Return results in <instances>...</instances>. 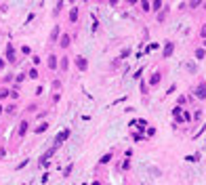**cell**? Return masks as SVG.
I'll return each instance as SVG.
<instances>
[{"instance_id":"6da1fadb","label":"cell","mask_w":206,"mask_h":185,"mask_svg":"<svg viewBox=\"0 0 206 185\" xmlns=\"http://www.w3.org/2000/svg\"><path fill=\"white\" fill-rule=\"evenodd\" d=\"M70 135H72V130H70V128H65V130L57 133V137L53 139V147H55V149H59V147L67 141V139H70Z\"/></svg>"},{"instance_id":"7a4b0ae2","label":"cell","mask_w":206,"mask_h":185,"mask_svg":"<svg viewBox=\"0 0 206 185\" xmlns=\"http://www.w3.org/2000/svg\"><path fill=\"white\" fill-rule=\"evenodd\" d=\"M30 130V120H21L19 126H17V139H23Z\"/></svg>"},{"instance_id":"3957f363","label":"cell","mask_w":206,"mask_h":185,"mask_svg":"<svg viewBox=\"0 0 206 185\" xmlns=\"http://www.w3.org/2000/svg\"><path fill=\"white\" fill-rule=\"evenodd\" d=\"M194 95H196V97H198L200 101H204V99H206V82H204V80H202V82H200V84L196 86Z\"/></svg>"},{"instance_id":"277c9868","label":"cell","mask_w":206,"mask_h":185,"mask_svg":"<svg viewBox=\"0 0 206 185\" xmlns=\"http://www.w3.org/2000/svg\"><path fill=\"white\" fill-rule=\"evenodd\" d=\"M173 53H175V42H170V40H168V42L164 44V49H162V57H164V59H170V57H173Z\"/></svg>"},{"instance_id":"5b68a950","label":"cell","mask_w":206,"mask_h":185,"mask_svg":"<svg viewBox=\"0 0 206 185\" xmlns=\"http://www.w3.org/2000/svg\"><path fill=\"white\" fill-rule=\"evenodd\" d=\"M7 61H9V63H15V61H17V53H15V46H13L11 42L7 44Z\"/></svg>"},{"instance_id":"8992f818","label":"cell","mask_w":206,"mask_h":185,"mask_svg":"<svg viewBox=\"0 0 206 185\" xmlns=\"http://www.w3.org/2000/svg\"><path fill=\"white\" fill-rule=\"evenodd\" d=\"M76 67L80 69V72H86V69H88V61H86V57H82V55H78L76 59Z\"/></svg>"},{"instance_id":"52a82bcc","label":"cell","mask_w":206,"mask_h":185,"mask_svg":"<svg viewBox=\"0 0 206 185\" xmlns=\"http://www.w3.org/2000/svg\"><path fill=\"white\" fill-rule=\"evenodd\" d=\"M55 151H57L55 147H51L49 151H44V154H42V158H40V166H47V162L53 158V154H55Z\"/></svg>"},{"instance_id":"ba28073f","label":"cell","mask_w":206,"mask_h":185,"mask_svg":"<svg viewBox=\"0 0 206 185\" xmlns=\"http://www.w3.org/2000/svg\"><path fill=\"white\" fill-rule=\"evenodd\" d=\"M57 44L61 46V49H67V46L72 44V38H70V34H61V36H59V42H57Z\"/></svg>"},{"instance_id":"9c48e42d","label":"cell","mask_w":206,"mask_h":185,"mask_svg":"<svg viewBox=\"0 0 206 185\" xmlns=\"http://www.w3.org/2000/svg\"><path fill=\"white\" fill-rule=\"evenodd\" d=\"M78 17H80V9H78V7H72V9H70V15H67L70 23H76V21H78Z\"/></svg>"},{"instance_id":"30bf717a","label":"cell","mask_w":206,"mask_h":185,"mask_svg":"<svg viewBox=\"0 0 206 185\" xmlns=\"http://www.w3.org/2000/svg\"><path fill=\"white\" fill-rule=\"evenodd\" d=\"M59 36H61V28L55 25L53 32H51V36H49V42H59Z\"/></svg>"},{"instance_id":"8fae6325","label":"cell","mask_w":206,"mask_h":185,"mask_svg":"<svg viewBox=\"0 0 206 185\" xmlns=\"http://www.w3.org/2000/svg\"><path fill=\"white\" fill-rule=\"evenodd\" d=\"M160 80H162V72L151 74V78H149V86H158V84H160Z\"/></svg>"},{"instance_id":"7c38bea8","label":"cell","mask_w":206,"mask_h":185,"mask_svg":"<svg viewBox=\"0 0 206 185\" xmlns=\"http://www.w3.org/2000/svg\"><path fill=\"white\" fill-rule=\"evenodd\" d=\"M47 63H49V69H57V67H59V61H57V55H49V59H47Z\"/></svg>"},{"instance_id":"4fadbf2b","label":"cell","mask_w":206,"mask_h":185,"mask_svg":"<svg viewBox=\"0 0 206 185\" xmlns=\"http://www.w3.org/2000/svg\"><path fill=\"white\" fill-rule=\"evenodd\" d=\"M111 158H114V154H111V151H109V154H105V156H101V158H99V164H101V166L109 164V162H111Z\"/></svg>"},{"instance_id":"5bb4252c","label":"cell","mask_w":206,"mask_h":185,"mask_svg":"<svg viewBox=\"0 0 206 185\" xmlns=\"http://www.w3.org/2000/svg\"><path fill=\"white\" fill-rule=\"evenodd\" d=\"M44 130H49V122H40L32 133H36V135H40V133H44Z\"/></svg>"},{"instance_id":"9a60e30c","label":"cell","mask_w":206,"mask_h":185,"mask_svg":"<svg viewBox=\"0 0 206 185\" xmlns=\"http://www.w3.org/2000/svg\"><path fill=\"white\" fill-rule=\"evenodd\" d=\"M4 114H9V116H15V114H17V103H9V105L4 107Z\"/></svg>"},{"instance_id":"2e32d148","label":"cell","mask_w":206,"mask_h":185,"mask_svg":"<svg viewBox=\"0 0 206 185\" xmlns=\"http://www.w3.org/2000/svg\"><path fill=\"white\" fill-rule=\"evenodd\" d=\"M7 97H11V88L0 86V101H2V99H7Z\"/></svg>"},{"instance_id":"e0dca14e","label":"cell","mask_w":206,"mask_h":185,"mask_svg":"<svg viewBox=\"0 0 206 185\" xmlns=\"http://www.w3.org/2000/svg\"><path fill=\"white\" fill-rule=\"evenodd\" d=\"M151 11H154V13H160V11H162V0H154V2H151Z\"/></svg>"},{"instance_id":"ac0fdd59","label":"cell","mask_w":206,"mask_h":185,"mask_svg":"<svg viewBox=\"0 0 206 185\" xmlns=\"http://www.w3.org/2000/svg\"><path fill=\"white\" fill-rule=\"evenodd\" d=\"M28 78H32V80H38V78H40V74H38V69H36V67H30Z\"/></svg>"},{"instance_id":"d6986e66","label":"cell","mask_w":206,"mask_h":185,"mask_svg":"<svg viewBox=\"0 0 206 185\" xmlns=\"http://www.w3.org/2000/svg\"><path fill=\"white\" fill-rule=\"evenodd\" d=\"M141 11L143 13H149L151 11V2H149V0H141Z\"/></svg>"},{"instance_id":"ffe728a7","label":"cell","mask_w":206,"mask_h":185,"mask_svg":"<svg viewBox=\"0 0 206 185\" xmlns=\"http://www.w3.org/2000/svg\"><path fill=\"white\" fill-rule=\"evenodd\" d=\"M59 67L63 69V72H67V67H70V59H67V57H63V59L59 61Z\"/></svg>"},{"instance_id":"44dd1931","label":"cell","mask_w":206,"mask_h":185,"mask_svg":"<svg viewBox=\"0 0 206 185\" xmlns=\"http://www.w3.org/2000/svg\"><path fill=\"white\" fill-rule=\"evenodd\" d=\"M204 57H206V49H204V46L196 49V59H204Z\"/></svg>"},{"instance_id":"7402d4cb","label":"cell","mask_w":206,"mask_h":185,"mask_svg":"<svg viewBox=\"0 0 206 185\" xmlns=\"http://www.w3.org/2000/svg\"><path fill=\"white\" fill-rule=\"evenodd\" d=\"M72 170H74V162H70V164L65 166V170H63V177H70V175H72Z\"/></svg>"},{"instance_id":"603a6c76","label":"cell","mask_w":206,"mask_h":185,"mask_svg":"<svg viewBox=\"0 0 206 185\" xmlns=\"http://www.w3.org/2000/svg\"><path fill=\"white\" fill-rule=\"evenodd\" d=\"M63 11V0H57V7H55V11H53V15H59Z\"/></svg>"},{"instance_id":"cb8c5ba5","label":"cell","mask_w":206,"mask_h":185,"mask_svg":"<svg viewBox=\"0 0 206 185\" xmlns=\"http://www.w3.org/2000/svg\"><path fill=\"white\" fill-rule=\"evenodd\" d=\"M166 15H168V9H162V11L158 13V21H164V19H166Z\"/></svg>"},{"instance_id":"d4e9b609","label":"cell","mask_w":206,"mask_h":185,"mask_svg":"<svg viewBox=\"0 0 206 185\" xmlns=\"http://www.w3.org/2000/svg\"><path fill=\"white\" fill-rule=\"evenodd\" d=\"M11 99H13V101H17V99H19V90H17V86L11 90Z\"/></svg>"},{"instance_id":"484cf974","label":"cell","mask_w":206,"mask_h":185,"mask_svg":"<svg viewBox=\"0 0 206 185\" xmlns=\"http://www.w3.org/2000/svg\"><path fill=\"white\" fill-rule=\"evenodd\" d=\"M185 160H187V162H198V160H200V154H194V156H187Z\"/></svg>"},{"instance_id":"4316f807","label":"cell","mask_w":206,"mask_h":185,"mask_svg":"<svg viewBox=\"0 0 206 185\" xmlns=\"http://www.w3.org/2000/svg\"><path fill=\"white\" fill-rule=\"evenodd\" d=\"M128 168H130V160L126 158V160L122 162V170H128Z\"/></svg>"},{"instance_id":"83f0119b","label":"cell","mask_w":206,"mask_h":185,"mask_svg":"<svg viewBox=\"0 0 206 185\" xmlns=\"http://www.w3.org/2000/svg\"><path fill=\"white\" fill-rule=\"evenodd\" d=\"M28 162H30V160H21L19 164H17V170H21V168H23V166H28Z\"/></svg>"},{"instance_id":"f1b7e54d","label":"cell","mask_w":206,"mask_h":185,"mask_svg":"<svg viewBox=\"0 0 206 185\" xmlns=\"http://www.w3.org/2000/svg\"><path fill=\"white\" fill-rule=\"evenodd\" d=\"M53 90H61V80H55L53 82Z\"/></svg>"},{"instance_id":"f546056e","label":"cell","mask_w":206,"mask_h":185,"mask_svg":"<svg viewBox=\"0 0 206 185\" xmlns=\"http://www.w3.org/2000/svg\"><path fill=\"white\" fill-rule=\"evenodd\" d=\"M137 124H139V128H145V126H147V120L141 118V120H137Z\"/></svg>"},{"instance_id":"4dcf8cb0","label":"cell","mask_w":206,"mask_h":185,"mask_svg":"<svg viewBox=\"0 0 206 185\" xmlns=\"http://www.w3.org/2000/svg\"><path fill=\"white\" fill-rule=\"evenodd\" d=\"M183 120L189 122V120H191V114H189V111H183Z\"/></svg>"},{"instance_id":"1f68e13d","label":"cell","mask_w":206,"mask_h":185,"mask_svg":"<svg viewBox=\"0 0 206 185\" xmlns=\"http://www.w3.org/2000/svg\"><path fill=\"white\" fill-rule=\"evenodd\" d=\"M21 53H23V55H30L32 49H30V46H21Z\"/></svg>"},{"instance_id":"d6a6232c","label":"cell","mask_w":206,"mask_h":185,"mask_svg":"<svg viewBox=\"0 0 206 185\" xmlns=\"http://www.w3.org/2000/svg\"><path fill=\"white\" fill-rule=\"evenodd\" d=\"M130 55V49H124L122 53H120V59H124V57H128Z\"/></svg>"},{"instance_id":"836d02e7","label":"cell","mask_w":206,"mask_h":185,"mask_svg":"<svg viewBox=\"0 0 206 185\" xmlns=\"http://www.w3.org/2000/svg\"><path fill=\"white\" fill-rule=\"evenodd\" d=\"M200 2H202V0H191L189 7H191V9H196V7H200Z\"/></svg>"},{"instance_id":"e575fe53","label":"cell","mask_w":206,"mask_h":185,"mask_svg":"<svg viewBox=\"0 0 206 185\" xmlns=\"http://www.w3.org/2000/svg\"><path fill=\"white\" fill-rule=\"evenodd\" d=\"M200 36H202V38H206V23H204V25L200 28Z\"/></svg>"},{"instance_id":"d590c367","label":"cell","mask_w":206,"mask_h":185,"mask_svg":"<svg viewBox=\"0 0 206 185\" xmlns=\"http://www.w3.org/2000/svg\"><path fill=\"white\" fill-rule=\"evenodd\" d=\"M141 92H143V95L147 92V82H141Z\"/></svg>"},{"instance_id":"8d00e7d4","label":"cell","mask_w":206,"mask_h":185,"mask_svg":"<svg viewBox=\"0 0 206 185\" xmlns=\"http://www.w3.org/2000/svg\"><path fill=\"white\" fill-rule=\"evenodd\" d=\"M194 118H196V120H200V118H202V109H198V111L194 114Z\"/></svg>"},{"instance_id":"74e56055","label":"cell","mask_w":206,"mask_h":185,"mask_svg":"<svg viewBox=\"0 0 206 185\" xmlns=\"http://www.w3.org/2000/svg\"><path fill=\"white\" fill-rule=\"evenodd\" d=\"M107 2H109V7H116V4H118V0H107Z\"/></svg>"},{"instance_id":"f35d334b","label":"cell","mask_w":206,"mask_h":185,"mask_svg":"<svg viewBox=\"0 0 206 185\" xmlns=\"http://www.w3.org/2000/svg\"><path fill=\"white\" fill-rule=\"evenodd\" d=\"M2 114H4V105H2V103H0V116H2Z\"/></svg>"},{"instance_id":"ab89813d","label":"cell","mask_w":206,"mask_h":185,"mask_svg":"<svg viewBox=\"0 0 206 185\" xmlns=\"http://www.w3.org/2000/svg\"><path fill=\"white\" fill-rule=\"evenodd\" d=\"M90 185H103L101 181H93V183H90Z\"/></svg>"},{"instance_id":"60d3db41","label":"cell","mask_w":206,"mask_h":185,"mask_svg":"<svg viewBox=\"0 0 206 185\" xmlns=\"http://www.w3.org/2000/svg\"><path fill=\"white\" fill-rule=\"evenodd\" d=\"M126 2H128V4H137V0H126Z\"/></svg>"},{"instance_id":"b9f144b4","label":"cell","mask_w":206,"mask_h":185,"mask_svg":"<svg viewBox=\"0 0 206 185\" xmlns=\"http://www.w3.org/2000/svg\"><path fill=\"white\" fill-rule=\"evenodd\" d=\"M202 46H204V49H206V38H204V42H202Z\"/></svg>"},{"instance_id":"7bdbcfd3","label":"cell","mask_w":206,"mask_h":185,"mask_svg":"<svg viewBox=\"0 0 206 185\" xmlns=\"http://www.w3.org/2000/svg\"><path fill=\"white\" fill-rule=\"evenodd\" d=\"M82 2H88V0H82Z\"/></svg>"},{"instance_id":"ee69618b","label":"cell","mask_w":206,"mask_h":185,"mask_svg":"<svg viewBox=\"0 0 206 185\" xmlns=\"http://www.w3.org/2000/svg\"><path fill=\"white\" fill-rule=\"evenodd\" d=\"M204 9H206V2H204Z\"/></svg>"},{"instance_id":"f6af8a7d","label":"cell","mask_w":206,"mask_h":185,"mask_svg":"<svg viewBox=\"0 0 206 185\" xmlns=\"http://www.w3.org/2000/svg\"><path fill=\"white\" fill-rule=\"evenodd\" d=\"M70 2H74V0H70Z\"/></svg>"},{"instance_id":"bcb514c9","label":"cell","mask_w":206,"mask_h":185,"mask_svg":"<svg viewBox=\"0 0 206 185\" xmlns=\"http://www.w3.org/2000/svg\"><path fill=\"white\" fill-rule=\"evenodd\" d=\"M99 2H103V0H99Z\"/></svg>"},{"instance_id":"7dc6e473","label":"cell","mask_w":206,"mask_h":185,"mask_svg":"<svg viewBox=\"0 0 206 185\" xmlns=\"http://www.w3.org/2000/svg\"><path fill=\"white\" fill-rule=\"evenodd\" d=\"M0 147H2V145H0Z\"/></svg>"}]
</instances>
